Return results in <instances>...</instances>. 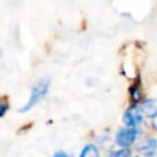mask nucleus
Returning <instances> with one entry per match:
<instances>
[{"label": "nucleus", "instance_id": "f257e3e1", "mask_svg": "<svg viewBox=\"0 0 157 157\" xmlns=\"http://www.w3.org/2000/svg\"><path fill=\"white\" fill-rule=\"evenodd\" d=\"M49 85H50V80L48 77H44L42 80H39L31 90V94H29V99L28 102L20 109L21 113L27 112L29 109H32L39 101H42L44 98V96L47 94L48 90H49Z\"/></svg>", "mask_w": 157, "mask_h": 157}, {"label": "nucleus", "instance_id": "f03ea898", "mask_svg": "<svg viewBox=\"0 0 157 157\" xmlns=\"http://www.w3.org/2000/svg\"><path fill=\"white\" fill-rule=\"evenodd\" d=\"M139 130L136 128H125V129H120L117 135H115V142L118 146H120L121 148H128L129 146H131L136 137H137Z\"/></svg>", "mask_w": 157, "mask_h": 157}, {"label": "nucleus", "instance_id": "7ed1b4c3", "mask_svg": "<svg viewBox=\"0 0 157 157\" xmlns=\"http://www.w3.org/2000/svg\"><path fill=\"white\" fill-rule=\"evenodd\" d=\"M142 109L139 105L134 104L125 110L123 115V121L128 128H136L142 121Z\"/></svg>", "mask_w": 157, "mask_h": 157}, {"label": "nucleus", "instance_id": "20e7f679", "mask_svg": "<svg viewBox=\"0 0 157 157\" xmlns=\"http://www.w3.org/2000/svg\"><path fill=\"white\" fill-rule=\"evenodd\" d=\"M156 148H157V141H156V139H152V137H147L137 145V151L144 153L145 156L155 153Z\"/></svg>", "mask_w": 157, "mask_h": 157}, {"label": "nucleus", "instance_id": "39448f33", "mask_svg": "<svg viewBox=\"0 0 157 157\" xmlns=\"http://www.w3.org/2000/svg\"><path fill=\"white\" fill-rule=\"evenodd\" d=\"M142 113H145L148 117H153L157 114V99H146L141 104Z\"/></svg>", "mask_w": 157, "mask_h": 157}, {"label": "nucleus", "instance_id": "423d86ee", "mask_svg": "<svg viewBox=\"0 0 157 157\" xmlns=\"http://www.w3.org/2000/svg\"><path fill=\"white\" fill-rule=\"evenodd\" d=\"M80 157H99V151L96 145L88 144L82 148Z\"/></svg>", "mask_w": 157, "mask_h": 157}, {"label": "nucleus", "instance_id": "0eeeda50", "mask_svg": "<svg viewBox=\"0 0 157 157\" xmlns=\"http://www.w3.org/2000/svg\"><path fill=\"white\" fill-rule=\"evenodd\" d=\"M130 94H131V98L134 99V102H139L140 101V98H141V88H140L139 83H135V85L131 86Z\"/></svg>", "mask_w": 157, "mask_h": 157}, {"label": "nucleus", "instance_id": "6e6552de", "mask_svg": "<svg viewBox=\"0 0 157 157\" xmlns=\"http://www.w3.org/2000/svg\"><path fill=\"white\" fill-rule=\"evenodd\" d=\"M109 157H131V151L129 148H120L117 151H113Z\"/></svg>", "mask_w": 157, "mask_h": 157}, {"label": "nucleus", "instance_id": "1a4fd4ad", "mask_svg": "<svg viewBox=\"0 0 157 157\" xmlns=\"http://www.w3.org/2000/svg\"><path fill=\"white\" fill-rule=\"evenodd\" d=\"M7 108H9L7 102H0V117L5 114V112L7 110Z\"/></svg>", "mask_w": 157, "mask_h": 157}, {"label": "nucleus", "instance_id": "9d476101", "mask_svg": "<svg viewBox=\"0 0 157 157\" xmlns=\"http://www.w3.org/2000/svg\"><path fill=\"white\" fill-rule=\"evenodd\" d=\"M151 126H152L155 130H157V114L151 118Z\"/></svg>", "mask_w": 157, "mask_h": 157}, {"label": "nucleus", "instance_id": "9b49d317", "mask_svg": "<svg viewBox=\"0 0 157 157\" xmlns=\"http://www.w3.org/2000/svg\"><path fill=\"white\" fill-rule=\"evenodd\" d=\"M53 157H69V156H67L65 152H63V151H56Z\"/></svg>", "mask_w": 157, "mask_h": 157}, {"label": "nucleus", "instance_id": "f8f14e48", "mask_svg": "<svg viewBox=\"0 0 157 157\" xmlns=\"http://www.w3.org/2000/svg\"><path fill=\"white\" fill-rule=\"evenodd\" d=\"M145 157H157V152H155L152 155H148V156H145Z\"/></svg>", "mask_w": 157, "mask_h": 157}, {"label": "nucleus", "instance_id": "ddd939ff", "mask_svg": "<svg viewBox=\"0 0 157 157\" xmlns=\"http://www.w3.org/2000/svg\"><path fill=\"white\" fill-rule=\"evenodd\" d=\"M136 157H139V156H136Z\"/></svg>", "mask_w": 157, "mask_h": 157}]
</instances>
